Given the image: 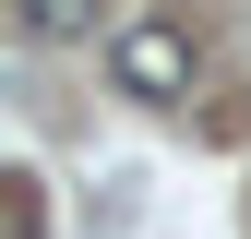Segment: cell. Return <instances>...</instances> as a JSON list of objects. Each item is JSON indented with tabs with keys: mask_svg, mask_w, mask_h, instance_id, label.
<instances>
[{
	"mask_svg": "<svg viewBox=\"0 0 251 239\" xmlns=\"http://www.w3.org/2000/svg\"><path fill=\"white\" fill-rule=\"evenodd\" d=\"M108 72H120V96H144V108H179L192 96V36H179V24H120L108 36Z\"/></svg>",
	"mask_w": 251,
	"mask_h": 239,
	"instance_id": "obj_1",
	"label": "cell"
},
{
	"mask_svg": "<svg viewBox=\"0 0 251 239\" xmlns=\"http://www.w3.org/2000/svg\"><path fill=\"white\" fill-rule=\"evenodd\" d=\"M12 12H24V36L72 48V36H96V24H108V0H12Z\"/></svg>",
	"mask_w": 251,
	"mask_h": 239,
	"instance_id": "obj_2",
	"label": "cell"
}]
</instances>
